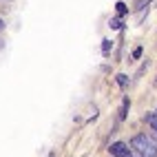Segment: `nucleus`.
Listing matches in <instances>:
<instances>
[{
	"label": "nucleus",
	"mask_w": 157,
	"mask_h": 157,
	"mask_svg": "<svg viewBox=\"0 0 157 157\" xmlns=\"http://www.w3.org/2000/svg\"><path fill=\"white\" fill-rule=\"evenodd\" d=\"M131 148L140 157H157V142H153L151 137H146L142 133L131 140Z\"/></svg>",
	"instance_id": "f257e3e1"
},
{
	"label": "nucleus",
	"mask_w": 157,
	"mask_h": 157,
	"mask_svg": "<svg viewBox=\"0 0 157 157\" xmlns=\"http://www.w3.org/2000/svg\"><path fill=\"white\" fill-rule=\"evenodd\" d=\"M109 153L115 155V157H133V151H131L124 142H115V144H111Z\"/></svg>",
	"instance_id": "f03ea898"
},
{
	"label": "nucleus",
	"mask_w": 157,
	"mask_h": 157,
	"mask_svg": "<svg viewBox=\"0 0 157 157\" xmlns=\"http://www.w3.org/2000/svg\"><path fill=\"white\" fill-rule=\"evenodd\" d=\"M146 120H148V124H151V128L157 133V113H151L148 115V117H146Z\"/></svg>",
	"instance_id": "7ed1b4c3"
},
{
	"label": "nucleus",
	"mask_w": 157,
	"mask_h": 157,
	"mask_svg": "<svg viewBox=\"0 0 157 157\" xmlns=\"http://www.w3.org/2000/svg\"><path fill=\"white\" fill-rule=\"evenodd\" d=\"M102 49H104V53H109V49H111V40H104V44H102Z\"/></svg>",
	"instance_id": "20e7f679"
},
{
	"label": "nucleus",
	"mask_w": 157,
	"mask_h": 157,
	"mask_svg": "<svg viewBox=\"0 0 157 157\" xmlns=\"http://www.w3.org/2000/svg\"><path fill=\"white\" fill-rule=\"evenodd\" d=\"M111 27H113V29H120L122 22H120V20H111Z\"/></svg>",
	"instance_id": "39448f33"
},
{
	"label": "nucleus",
	"mask_w": 157,
	"mask_h": 157,
	"mask_svg": "<svg viewBox=\"0 0 157 157\" xmlns=\"http://www.w3.org/2000/svg\"><path fill=\"white\" fill-rule=\"evenodd\" d=\"M117 11L124 13V11H126V5H124V2H117Z\"/></svg>",
	"instance_id": "423d86ee"
},
{
	"label": "nucleus",
	"mask_w": 157,
	"mask_h": 157,
	"mask_svg": "<svg viewBox=\"0 0 157 157\" xmlns=\"http://www.w3.org/2000/svg\"><path fill=\"white\" fill-rule=\"evenodd\" d=\"M117 82H120V84L124 86V84H126V75H117Z\"/></svg>",
	"instance_id": "0eeeda50"
},
{
	"label": "nucleus",
	"mask_w": 157,
	"mask_h": 157,
	"mask_svg": "<svg viewBox=\"0 0 157 157\" xmlns=\"http://www.w3.org/2000/svg\"><path fill=\"white\" fill-rule=\"evenodd\" d=\"M140 56H142V49L137 47V49H135V51H133V58H140Z\"/></svg>",
	"instance_id": "6e6552de"
},
{
	"label": "nucleus",
	"mask_w": 157,
	"mask_h": 157,
	"mask_svg": "<svg viewBox=\"0 0 157 157\" xmlns=\"http://www.w3.org/2000/svg\"><path fill=\"white\" fill-rule=\"evenodd\" d=\"M2 29H5V20H2V18H0V31H2Z\"/></svg>",
	"instance_id": "1a4fd4ad"
}]
</instances>
